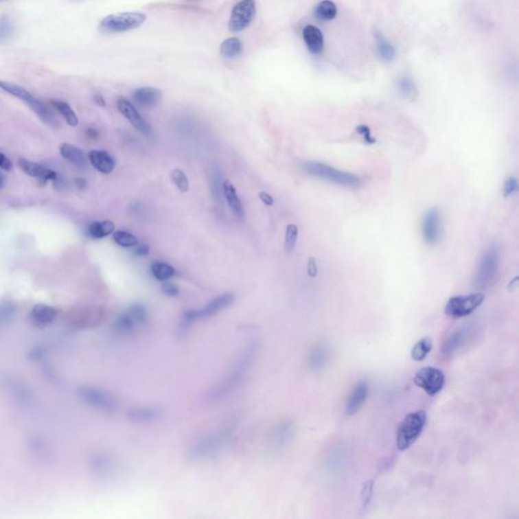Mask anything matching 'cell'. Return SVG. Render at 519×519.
<instances>
[{
    "instance_id": "45",
    "label": "cell",
    "mask_w": 519,
    "mask_h": 519,
    "mask_svg": "<svg viewBox=\"0 0 519 519\" xmlns=\"http://www.w3.org/2000/svg\"><path fill=\"white\" fill-rule=\"evenodd\" d=\"M518 181L516 178H509L505 182L504 185V196L505 197H509V196L514 195V193L518 191Z\"/></svg>"
},
{
    "instance_id": "30",
    "label": "cell",
    "mask_w": 519,
    "mask_h": 519,
    "mask_svg": "<svg viewBox=\"0 0 519 519\" xmlns=\"http://www.w3.org/2000/svg\"><path fill=\"white\" fill-rule=\"evenodd\" d=\"M60 154L63 159L69 161L71 165L78 168H84L86 165V155L80 148L69 143H62L60 146Z\"/></svg>"
},
{
    "instance_id": "15",
    "label": "cell",
    "mask_w": 519,
    "mask_h": 519,
    "mask_svg": "<svg viewBox=\"0 0 519 519\" xmlns=\"http://www.w3.org/2000/svg\"><path fill=\"white\" fill-rule=\"evenodd\" d=\"M417 387L423 389L427 395H435L443 388L446 378L443 372L435 367H424L417 372L414 378Z\"/></svg>"
},
{
    "instance_id": "23",
    "label": "cell",
    "mask_w": 519,
    "mask_h": 519,
    "mask_svg": "<svg viewBox=\"0 0 519 519\" xmlns=\"http://www.w3.org/2000/svg\"><path fill=\"white\" fill-rule=\"evenodd\" d=\"M89 159L91 165L102 174L113 173L116 167L114 157L105 150H91L89 153Z\"/></svg>"
},
{
    "instance_id": "44",
    "label": "cell",
    "mask_w": 519,
    "mask_h": 519,
    "mask_svg": "<svg viewBox=\"0 0 519 519\" xmlns=\"http://www.w3.org/2000/svg\"><path fill=\"white\" fill-rule=\"evenodd\" d=\"M30 448L32 450V452H34L36 455H39L41 459L44 457H48L50 452V448L49 444L43 439H32L31 444H30Z\"/></svg>"
},
{
    "instance_id": "4",
    "label": "cell",
    "mask_w": 519,
    "mask_h": 519,
    "mask_svg": "<svg viewBox=\"0 0 519 519\" xmlns=\"http://www.w3.org/2000/svg\"><path fill=\"white\" fill-rule=\"evenodd\" d=\"M235 301V297L233 293H224V295H218L216 299H212L207 305L204 306L201 310H186L181 318L178 333H186L190 329L191 325H194L198 321L205 320V319L216 316L221 310L231 306Z\"/></svg>"
},
{
    "instance_id": "29",
    "label": "cell",
    "mask_w": 519,
    "mask_h": 519,
    "mask_svg": "<svg viewBox=\"0 0 519 519\" xmlns=\"http://www.w3.org/2000/svg\"><path fill=\"white\" fill-rule=\"evenodd\" d=\"M114 231L115 224L113 221H93V222L87 225L86 233L87 237L93 238V240H101V238L112 235Z\"/></svg>"
},
{
    "instance_id": "31",
    "label": "cell",
    "mask_w": 519,
    "mask_h": 519,
    "mask_svg": "<svg viewBox=\"0 0 519 519\" xmlns=\"http://www.w3.org/2000/svg\"><path fill=\"white\" fill-rule=\"evenodd\" d=\"M327 359H329V352L327 348L322 344H319L314 346L308 354V365L312 369L321 370L327 365Z\"/></svg>"
},
{
    "instance_id": "39",
    "label": "cell",
    "mask_w": 519,
    "mask_h": 519,
    "mask_svg": "<svg viewBox=\"0 0 519 519\" xmlns=\"http://www.w3.org/2000/svg\"><path fill=\"white\" fill-rule=\"evenodd\" d=\"M297 238H299V227L295 224H288L285 233V252L288 255L295 252L297 246Z\"/></svg>"
},
{
    "instance_id": "16",
    "label": "cell",
    "mask_w": 519,
    "mask_h": 519,
    "mask_svg": "<svg viewBox=\"0 0 519 519\" xmlns=\"http://www.w3.org/2000/svg\"><path fill=\"white\" fill-rule=\"evenodd\" d=\"M422 233L425 242L430 246L439 242L442 235V219L439 209L431 208L425 214L422 222Z\"/></svg>"
},
{
    "instance_id": "28",
    "label": "cell",
    "mask_w": 519,
    "mask_h": 519,
    "mask_svg": "<svg viewBox=\"0 0 519 519\" xmlns=\"http://www.w3.org/2000/svg\"><path fill=\"white\" fill-rule=\"evenodd\" d=\"M374 42H376V51L378 56L386 61L391 62L395 58V49L393 44L389 41L388 38L380 31H374Z\"/></svg>"
},
{
    "instance_id": "1",
    "label": "cell",
    "mask_w": 519,
    "mask_h": 519,
    "mask_svg": "<svg viewBox=\"0 0 519 519\" xmlns=\"http://www.w3.org/2000/svg\"><path fill=\"white\" fill-rule=\"evenodd\" d=\"M258 342L252 340L250 343L244 347L242 354L233 363V367L225 374L224 378L217 382L214 388L210 389L206 395V401L208 403H217L229 397L240 387V384L246 380V376L250 372L251 368L254 363L255 357L258 352Z\"/></svg>"
},
{
    "instance_id": "41",
    "label": "cell",
    "mask_w": 519,
    "mask_h": 519,
    "mask_svg": "<svg viewBox=\"0 0 519 519\" xmlns=\"http://www.w3.org/2000/svg\"><path fill=\"white\" fill-rule=\"evenodd\" d=\"M14 33V25L8 16L0 18V43L8 41Z\"/></svg>"
},
{
    "instance_id": "40",
    "label": "cell",
    "mask_w": 519,
    "mask_h": 519,
    "mask_svg": "<svg viewBox=\"0 0 519 519\" xmlns=\"http://www.w3.org/2000/svg\"><path fill=\"white\" fill-rule=\"evenodd\" d=\"M113 238H114L116 244L123 246V248H134V246L138 244L137 238L132 235V233H128V231H115V233H113Z\"/></svg>"
},
{
    "instance_id": "42",
    "label": "cell",
    "mask_w": 519,
    "mask_h": 519,
    "mask_svg": "<svg viewBox=\"0 0 519 519\" xmlns=\"http://www.w3.org/2000/svg\"><path fill=\"white\" fill-rule=\"evenodd\" d=\"M172 180L174 183L178 190L182 193L188 192L189 188H190V182H189L188 176L187 174L180 169L174 170L172 172Z\"/></svg>"
},
{
    "instance_id": "50",
    "label": "cell",
    "mask_w": 519,
    "mask_h": 519,
    "mask_svg": "<svg viewBox=\"0 0 519 519\" xmlns=\"http://www.w3.org/2000/svg\"><path fill=\"white\" fill-rule=\"evenodd\" d=\"M12 168V163L3 153L0 152V170L3 171H10Z\"/></svg>"
},
{
    "instance_id": "24",
    "label": "cell",
    "mask_w": 519,
    "mask_h": 519,
    "mask_svg": "<svg viewBox=\"0 0 519 519\" xmlns=\"http://www.w3.org/2000/svg\"><path fill=\"white\" fill-rule=\"evenodd\" d=\"M222 189L223 194H224L225 199H227V204H229L231 211H233V214H235L238 220L244 221V217H246L244 216V206H242V201H240V197H238L235 186L229 181H224Z\"/></svg>"
},
{
    "instance_id": "10",
    "label": "cell",
    "mask_w": 519,
    "mask_h": 519,
    "mask_svg": "<svg viewBox=\"0 0 519 519\" xmlns=\"http://www.w3.org/2000/svg\"><path fill=\"white\" fill-rule=\"evenodd\" d=\"M146 21V14L142 12H120L104 18L100 23V30L106 34L124 33L137 29Z\"/></svg>"
},
{
    "instance_id": "35",
    "label": "cell",
    "mask_w": 519,
    "mask_h": 519,
    "mask_svg": "<svg viewBox=\"0 0 519 519\" xmlns=\"http://www.w3.org/2000/svg\"><path fill=\"white\" fill-rule=\"evenodd\" d=\"M242 43L238 38H229L223 41L220 46V54L224 58H235L242 54Z\"/></svg>"
},
{
    "instance_id": "8",
    "label": "cell",
    "mask_w": 519,
    "mask_h": 519,
    "mask_svg": "<svg viewBox=\"0 0 519 519\" xmlns=\"http://www.w3.org/2000/svg\"><path fill=\"white\" fill-rule=\"evenodd\" d=\"M425 424H426V413L424 411L410 413L397 429V450H408L421 435Z\"/></svg>"
},
{
    "instance_id": "22",
    "label": "cell",
    "mask_w": 519,
    "mask_h": 519,
    "mask_svg": "<svg viewBox=\"0 0 519 519\" xmlns=\"http://www.w3.org/2000/svg\"><path fill=\"white\" fill-rule=\"evenodd\" d=\"M303 38L304 43L312 54L320 55L324 50V36L319 27L312 25H306L303 31Z\"/></svg>"
},
{
    "instance_id": "13",
    "label": "cell",
    "mask_w": 519,
    "mask_h": 519,
    "mask_svg": "<svg viewBox=\"0 0 519 519\" xmlns=\"http://www.w3.org/2000/svg\"><path fill=\"white\" fill-rule=\"evenodd\" d=\"M484 299L485 297L482 293L452 297L446 304V314L454 319L470 316L483 303Z\"/></svg>"
},
{
    "instance_id": "38",
    "label": "cell",
    "mask_w": 519,
    "mask_h": 519,
    "mask_svg": "<svg viewBox=\"0 0 519 519\" xmlns=\"http://www.w3.org/2000/svg\"><path fill=\"white\" fill-rule=\"evenodd\" d=\"M432 340L430 338H423L412 349V358L415 361H422L426 358L427 355L432 350Z\"/></svg>"
},
{
    "instance_id": "52",
    "label": "cell",
    "mask_w": 519,
    "mask_h": 519,
    "mask_svg": "<svg viewBox=\"0 0 519 519\" xmlns=\"http://www.w3.org/2000/svg\"><path fill=\"white\" fill-rule=\"evenodd\" d=\"M150 248L148 244H141V246H136L135 254L138 256H148L150 254Z\"/></svg>"
},
{
    "instance_id": "12",
    "label": "cell",
    "mask_w": 519,
    "mask_h": 519,
    "mask_svg": "<svg viewBox=\"0 0 519 519\" xmlns=\"http://www.w3.org/2000/svg\"><path fill=\"white\" fill-rule=\"evenodd\" d=\"M148 312L142 304L135 303L126 312L118 316L114 324V330L120 335H128L146 322Z\"/></svg>"
},
{
    "instance_id": "47",
    "label": "cell",
    "mask_w": 519,
    "mask_h": 519,
    "mask_svg": "<svg viewBox=\"0 0 519 519\" xmlns=\"http://www.w3.org/2000/svg\"><path fill=\"white\" fill-rule=\"evenodd\" d=\"M356 130L357 133H359L361 136H362L363 140H365V143H376V139L372 137L369 127L367 126V125H360V126L357 127Z\"/></svg>"
},
{
    "instance_id": "14",
    "label": "cell",
    "mask_w": 519,
    "mask_h": 519,
    "mask_svg": "<svg viewBox=\"0 0 519 519\" xmlns=\"http://www.w3.org/2000/svg\"><path fill=\"white\" fill-rule=\"evenodd\" d=\"M256 16L255 0H242L235 4L229 21V30L231 33H240L246 30Z\"/></svg>"
},
{
    "instance_id": "18",
    "label": "cell",
    "mask_w": 519,
    "mask_h": 519,
    "mask_svg": "<svg viewBox=\"0 0 519 519\" xmlns=\"http://www.w3.org/2000/svg\"><path fill=\"white\" fill-rule=\"evenodd\" d=\"M89 467L93 475L104 478L110 476L114 472L116 461L111 454L97 452L89 457Z\"/></svg>"
},
{
    "instance_id": "26",
    "label": "cell",
    "mask_w": 519,
    "mask_h": 519,
    "mask_svg": "<svg viewBox=\"0 0 519 519\" xmlns=\"http://www.w3.org/2000/svg\"><path fill=\"white\" fill-rule=\"evenodd\" d=\"M367 393L368 386L367 382H359L353 389L352 393L349 397L346 406V414L351 416V415H354L355 413L358 412L365 402L367 401Z\"/></svg>"
},
{
    "instance_id": "48",
    "label": "cell",
    "mask_w": 519,
    "mask_h": 519,
    "mask_svg": "<svg viewBox=\"0 0 519 519\" xmlns=\"http://www.w3.org/2000/svg\"><path fill=\"white\" fill-rule=\"evenodd\" d=\"M161 290H163L165 295H169V297H178L180 295V289H178V287L176 284L172 282L165 281L163 286H161Z\"/></svg>"
},
{
    "instance_id": "2",
    "label": "cell",
    "mask_w": 519,
    "mask_h": 519,
    "mask_svg": "<svg viewBox=\"0 0 519 519\" xmlns=\"http://www.w3.org/2000/svg\"><path fill=\"white\" fill-rule=\"evenodd\" d=\"M237 425V419L231 418L216 432L209 434L196 441L189 450V459L191 461H201L218 454L221 448L231 439Z\"/></svg>"
},
{
    "instance_id": "54",
    "label": "cell",
    "mask_w": 519,
    "mask_h": 519,
    "mask_svg": "<svg viewBox=\"0 0 519 519\" xmlns=\"http://www.w3.org/2000/svg\"><path fill=\"white\" fill-rule=\"evenodd\" d=\"M86 134H87V136H89V137H91V138H97V136H99V132H97V130L95 128L87 129Z\"/></svg>"
},
{
    "instance_id": "46",
    "label": "cell",
    "mask_w": 519,
    "mask_h": 519,
    "mask_svg": "<svg viewBox=\"0 0 519 519\" xmlns=\"http://www.w3.org/2000/svg\"><path fill=\"white\" fill-rule=\"evenodd\" d=\"M372 487H373V483L372 481H368L363 485L362 492H361V498H362V504L365 506H367L372 497Z\"/></svg>"
},
{
    "instance_id": "19",
    "label": "cell",
    "mask_w": 519,
    "mask_h": 519,
    "mask_svg": "<svg viewBox=\"0 0 519 519\" xmlns=\"http://www.w3.org/2000/svg\"><path fill=\"white\" fill-rule=\"evenodd\" d=\"M19 165H20L21 169H22L27 176L37 178L40 183H47L49 182V181L54 182V181H56L57 178H58V174H57L56 172L52 171V170L50 169H47L44 165H40V163L27 161V159H20V161H19Z\"/></svg>"
},
{
    "instance_id": "32",
    "label": "cell",
    "mask_w": 519,
    "mask_h": 519,
    "mask_svg": "<svg viewBox=\"0 0 519 519\" xmlns=\"http://www.w3.org/2000/svg\"><path fill=\"white\" fill-rule=\"evenodd\" d=\"M397 93H400L403 99L408 101H416L419 95L418 87L415 84L414 80L408 76H402L397 82Z\"/></svg>"
},
{
    "instance_id": "37",
    "label": "cell",
    "mask_w": 519,
    "mask_h": 519,
    "mask_svg": "<svg viewBox=\"0 0 519 519\" xmlns=\"http://www.w3.org/2000/svg\"><path fill=\"white\" fill-rule=\"evenodd\" d=\"M51 104H52L53 107L60 113L61 116L65 119L68 125H70L71 127L78 126V116H76V112L72 110V108L67 103L62 101H51Z\"/></svg>"
},
{
    "instance_id": "33",
    "label": "cell",
    "mask_w": 519,
    "mask_h": 519,
    "mask_svg": "<svg viewBox=\"0 0 519 519\" xmlns=\"http://www.w3.org/2000/svg\"><path fill=\"white\" fill-rule=\"evenodd\" d=\"M337 5L331 0H323L314 8V16L318 20L324 21V22L334 20L337 16Z\"/></svg>"
},
{
    "instance_id": "21",
    "label": "cell",
    "mask_w": 519,
    "mask_h": 519,
    "mask_svg": "<svg viewBox=\"0 0 519 519\" xmlns=\"http://www.w3.org/2000/svg\"><path fill=\"white\" fill-rule=\"evenodd\" d=\"M134 101L136 104L146 108H153L157 107L163 99V93L161 89L155 87H140L135 89L133 93Z\"/></svg>"
},
{
    "instance_id": "43",
    "label": "cell",
    "mask_w": 519,
    "mask_h": 519,
    "mask_svg": "<svg viewBox=\"0 0 519 519\" xmlns=\"http://www.w3.org/2000/svg\"><path fill=\"white\" fill-rule=\"evenodd\" d=\"M16 314V306L10 303H0V327L10 324Z\"/></svg>"
},
{
    "instance_id": "55",
    "label": "cell",
    "mask_w": 519,
    "mask_h": 519,
    "mask_svg": "<svg viewBox=\"0 0 519 519\" xmlns=\"http://www.w3.org/2000/svg\"><path fill=\"white\" fill-rule=\"evenodd\" d=\"M5 176H4V174H2L1 172H0V189L3 188L4 185H5Z\"/></svg>"
},
{
    "instance_id": "9",
    "label": "cell",
    "mask_w": 519,
    "mask_h": 519,
    "mask_svg": "<svg viewBox=\"0 0 519 519\" xmlns=\"http://www.w3.org/2000/svg\"><path fill=\"white\" fill-rule=\"evenodd\" d=\"M0 89L5 91L8 95H14V97H18L21 101L25 102L38 116L40 119L44 121L46 124L50 125V126H55L56 125V119H55L54 115L52 114L50 110L44 105L39 100L36 99L33 95L27 89H23V86H19V84H12V82H2L0 80Z\"/></svg>"
},
{
    "instance_id": "36",
    "label": "cell",
    "mask_w": 519,
    "mask_h": 519,
    "mask_svg": "<svg viewBox=\"0 0 519 519\" xmlns=\"http://www.w3.org/2000/svg\"><path fill=\"white\" fill-rule=\"evenodd\" d=\"M152 273L155 279L165 282L176 275V270L169 264L154 262L152 265Z\"/></svg>"
},
{
    "instance_id": "51",
    "label": "cell",
    "mask_w": 519,
    "mask_h": 519,
    "mask_svg": "<svg viewBox=\"0 0 519 519\" xmlns=\"http://www.w3.org/2000/svg\"><path fill=\"white\" fill-rule=\"evenodd\" d=\"M259 197H260V199H261V201L263 202V203L265 204V205H267V206L273 205L274 204L273 197L268 194V193L260 192Z\"/></svg>"
},
{
    "instance_id": "3",
    "label": "cell",
    "mask_w": 519,
    "mask_h": 519,
    "mask_svg": "<svg viewBox=\"0 0 519 519\" xmlns=\"http://www.w3.org/2000/svg\"><path fill=\"white\" fill-rule=\"evenodd\" d=\"M0 387L6 397L19 408L27 410L35 406L36 397L33 389L22 378L14 373L0 376Z\"/></svg>"
},
{
    "instance_id": "11",
    "label": "cell",
    "mask_w": 519,
    "mask_h": 519,
    "mask_svg": "<svg viewBox=\"0 0 519 519\" xmlns=\"http://www.w3.org/2000/svg\"><path fill=\"white\" fill-rule=\"evenodd\" d=\"M106 312L101 306L87 305L70 310L66 316V323L78 330L93 329L103 324Z\"/></svg>"
},
{
    "instance_id": "17",
    "label": "cell",
    "mask_w": 519,
    "mask_h": 519,
    "mask_svg": "<svg viewBox=\"0 0 519 519\" xmlns=\"http://www.w3.org/2000/svg\"><path fill=\"white\" fill-rule=\"evenodd\" d=\"M117 107H118L121 114L131 123L132 126L138 130L140 133L143 134V135L152 134V128H150V125L142 118L141 115L138 113V111L129 101L125 99L118 100Z\"/></svg>"
},
{
    "instance_id": "53",
    "label": "cell",
    "mask_w": 519,
    "mask_h": 519,
    "mask_svg": "<svg viewBox=\"0 0 519 519\" xmlns=\"http://www.w3.org/2000/svg\"><path fill=\"white\" fill-rule=\"evenodd\" d=\"M93 100H95V102L97 104V105L101 106V107H105L106 102L105 99H104L103 97V95L97 93V95H95V97H93Z\"/></svg>"
},
{
    "instance_id": "56",
    "label": "cell",
    "mask_w": 519,
    "mask_h": 519,
    "mask_svg": "<svg viewBox=\"0 0 519 519\" xmlns=\"http://www.w3.org/2000/svg\"><path fill=\"white\" fill-rule=\"evenodd\" d=\"M192 1H199V0H192Z\"/></svg>"
},
{
    "instance_id": "6",
    "label": "cell",
    "mask_w": 519,
    "mask_h": 519,
    "mask_svg": "<svg viewBox=\"0 0 519 519\" xmlns=\"http://www.w3.org/2000/svg\"><path fill=\"white\" fill-rule=\"evenodd\" d=\"M303 170L310 176H318L332 184L339 185L347 188H356L362 183L361 178L356 174L339 171L325 163H316V161L304 163Z\"/></svg>"
},
{
    "instance_id": "49",
    "label": "cell",
    "mask_w": 519,
    "mask_h": 519,
    "mask_svg": "<svg viewBox=\"0 0 519 519\" xmlns=\"http://www.w3.org/2000/svg\"><path fill=\"white\" fill-rule=\"evenodd\" d=\"M308 273L310 277L314 278L318 275V266H316V261L314 258L308 259Z\"/></svg>"
},
{
    "instance_id": "34",
    "label": "cell",
    "mask_w": 519,
    "mask_h": 519,
    "mask_svg": "<svg viewBox=\"0 0 519 519\" xmlns=\"http://www.w3.org/2000/svg\"><path fill=\"white\" fill-rule=\"evenodd\" d=\"M465 333L463 331L455 332L450 336L448 340L444 342L441 348V354L444 357H450L463 346L465 342Z\"/></svg>"
},
{
    "instance_id": "27",
    "label": "cell",
    "mask_w": 519,
    "mask_h": 519,
    "mask_svg": "<svg viewBox=\"0 0 519 519\" xmlns=\"http://www.w3.org/2000/svg\"><path fill=\"white\" fill-rule=\"evenodd\" d=\"M295 432V423L286 421L278 425L272 433L271 443L274 448H282L293 437Z\"/></svg>"
},
{
    "instance_id": "7",
    "label": "cell",
    "mask_w": 519,
    "mask_h": 519,
    "mask_svg": "<svg viewBox=\"0 0 519 519\" xmlns=\"http://www.w3.org/2000/svg\"><path fill=\"white\" fill-rule=\"evenodd\" d=\"M500 263V249L492 244L485 251L480 260L475 276V284L478 288L487 289L492 286L497 277Z\"/></svg>"
},
{
    "instance_id": "5",
    "label": "cell",
    "mask_w": 519,
    "mask_h": 519,
    "mask_svg": "<svg viewBox=\"0 0 519 519\" xmlns=\"http://www.w3.org/2000/svg\"><path fill=\"white\" fill-rule=\"evenodd\" d=\"M78 395L86 405L105 414H114L119 411V408H120V404L117 397L107 389L99 388V387H80L78 389Z\"/></svg>"
},
{
    "instance_id": "57",
    "label": "cell",
    "mask_w": 519,
    "mask_h": 519,
    "mask_svg": "<svg viewBox=\"0 0 519 519\" xmlns=\"http://www.w3.org/2000/svg\"><path fill=\"white\" fill-rule=\"evenodd\" d=\"M0 1H1V0H0Z\"/></svg>"
},
{
    "instance_id": "25",
    "label": "cell",
    "mask_w": 519,
    "mask_h": 519,
    "mask_svg": "<svg viewBox=\"0 0 519 519\" xmlns=\"http://www.w3.org/2000/svg\"><path fill=\"white\" fill-rule=\"evenodd\" d=\"M161 411L155 407H132L127 412V417L134 423H150L159 420Z\"/></svg>"
},
{
    "instance_id": "20",
    "label": "cell",
    "mask_w": 519,
    "mask_h": 519,
    "mask_svg": "<svg viewBox=\"0 0 519 519\" xmlns=\"http://www.w3.org/2000/svg\"><path fill=\"white\" fill-rule=\"evenodd\" d=\"M58 316V310L48 304H36L30 312V319L38 327L52 325Z\"/></svg>"
}]
</instances>
